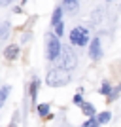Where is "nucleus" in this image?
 I'll use <instances>...</instances> for the list:
<instances>
[{
  "instance_id": "obj_1",
  "label": "nucleus",
  "mask_w": 121,
  "mask_h": 127,
  "mask_svg": "<svg viewBox=\"0 0 121 127\" xmlns=\"http://www.w3.org/2000/svg\"><path fill=\"white\" fill-rule=\"evenodd\" d=\"M59 64L57 68H63L66 72L76 68V63H78V57H76V51H72L70 46H61V51H59ZM55 59V61H57Z\"/></svg>"
},
{
  "instance_id": "obj_2",
  "label": "nucleus",
  "mask_w": 121,
  "mask_h": 127,
  "mask_svg": "<svg viewBox=\"0 0 121 127\" xmlns=\"http://www.w3.org/2000/svg\"><path fill=\"white\" fill-rule=\"evenodd\" d=\"M70 78H72L70 72H66V70L55 66V68H51L48 72V76H46V84L51 85V87H59V85H66L70 82Z\"/></svg>"
},
{
  "instance_id": "obj_3",
  "label": "nucleus",
  "mask_w": 121,
  "mask_h": 127,
  "mask_svg": "<svg viewBox=\"0 0 121 127\" xmlns=\"http://www.w3.org/2000/svg\"><path fill=\"white\" fill-rule=\"evenodd\" d=\"M89 31L83 29V27H74L72 32H70V42L74 46H87L89 44Z\"/></svg>"
},
{
  "instance_id": "obj_4",
  "label": "nucleus",
  "mask_w": 121,
  "mask_h": 127,
  "mask_svg": "<svg viewBox=\"0 0 121 127\" xmlns=\"http://www.w3.org/2000/svg\"><path fill=\"white\" fill-rule=\"evenodd\" d=\"M59 51H61V42L55 34H48V48H46V57L49 61H55L59 57Z\"/></svg>"
},
{
  "instance_id": "obj_5",
  "label": "nucleus",
  "mask_w": 121,
  "mask_h": 127,
  "mask_svg": "<svg viewBox=\"0 0 121 127\" xmlns=\"http://www.w3.org/2000/svg\"><path fill=\"white\" fill-rule=\"evenodd\" d=\"M89 57L93 59V61H98L100 57H102V46H100V38L95 36L93 40H91V46H89Z\"/></svg>"
},
{
  "instance_id": "obj_6",
  "label": "nucleus",
  "mask_w": 121,
  "mask_h": 127,
  "mask_svg": "<svg viewBox=\"0 0 121 127\" xmlns=\"http://www.w3.org/2000/svg\"><path fill=\"white\" fill-rule=\"evenodd\" d=\"M78 6H79L78 0H63V8H61V10H64L66 13L74 15V13L78 11Z\"/></svg>"
},
{
  "instance_id": "obj_7",
  "label": "nucleus",
  "mask_w": 121,
  "mask_h": 127,
  "mask_svg": "<svg viewBox=\"0 0 121 127\" xmlns=\"http://www.w3.org/2000/svg\"><path fill=\"white\" fill-rule=\"evenodd\" d=\"M4 57L8 59V61H13V59H17V57H19V46H15V44H10V46L4 49Z\"/></svg>"
},
{
  "instance_id": "obj_8",
  "label": "nucleus",
  "mask_w": 121,
  "mask_h": 127,
  "mask_svg": "<svg viewBox=\"0 0 121 127\" xmlns=\"http://www.w3.org/2000/svg\"><path fill=\"white\" fill-rule=\"evenodd\" d=\"M38 85H40V80L34 76L32 78V82H30V101L34 102L36 101V93H38Z\"/></svg>"
},
{
  "instance_id": "obj_9",
  "label": "nucleus",
  "mask_w": 121,
  "mask_h": 127,
  "mask_svg": "<svg viewBox=\"0 0 121 127\" xmlns=\"http://www.w3.org/2000/svg\"><path fill=\"white\" fill-rule=\"evenodd\" d=\"M10 85H2L0 87V108L4 106V102H6V99H8V95H10Z\"/></svg>"
},
{
  "instance_id": "obj_10",
  "label": "nucleus",
  "mask_w": 121,
  "mask_h": 127,
  "mask_svg": "<svg viewBox=\"0 0 121 127\" xmlns=\"http://www.w3.org/2000/svg\"><path fill=\"white\" fill-rule=\"evenodd\" d=\"M81 110H83L85 116H89V118L95 116V106L91 104V102H81Z\"/></svg>"
},
{
  "instance_id": "obj_11",
  "label": "nucleus",
  "mask_w": 121,
  "mask_h": 127,
  "mask_svg": "<svg viewBox=\"0 0 121 127\" xmlns=\"http://www.w3.org/2000/svg\"><path fill=\"white\" fill-rule=\"evenodd\" d=\"M61 17H63V10L61 8H55V11H53V17H51V25L57 27L59 23H61Z\"/></svg>"
},
{
  "instance_id": "obj_12",
  "label": "nucleus",
  "mask_w": 121,
  "mask_h": 127,
  "mask_svg": "<svg viewBox=\"0 0 121 127\" xmlns=\"http://www.w3.org/2000/svg\"><path fill=\"white\" fill-rule=\"evenodd\" d=\"M110 120H112V114H110V112H102V114L98 116V120H97V122H98V123H108Z\"/></svg>"
},
{
  "instance_id": "obj_13",
  "label": "nucleus",
  "mask_w": 121,
  "mask_h": 127,
  "mask_svg": "<svg viewBox=\"0 0 121 127\" xmlns=\"http://www.w3.org/2000/svg\"><path fill=\"white\" fill-rule=\"evenodd\" d=\"M8 38V23H0V40Z\"/></svg>"
},
{
  "instance_id": "obj_14",
  "label": "nucleus",
  "mask_w": 121,
  "mask_h": 127,
  "mask_svg": "<svg viewBox=\"0 0 121 127\" xmlns=\"http://www.w3.org/2000/svg\"><path fill=\"white\" fill-rule=\"evenodd\" d=\"M100 93L108 97V95H110V93H112V85L108 84V82H104V84H102V87H100Z\"/></svg>"
},
{
  "instance_id": "obj_15",
  "label": "nucleus",
  "mask_w": 121,
  "mask_h": 127,
  "mask_svg": "<svg viewBox=\"0 0 121 127\" xmlns=\"http://www.w3.org/2000/svg\"><path fill=\"white\" fill-rule=\"evenodd\" d=\"M49 112V104H38V114L40 116H48Z\"/></svg>"
},
{
  "instance_id": "obj_16",
  "label": "nucleus",
  "mask_w": 121,
  "mask_h": 127,
  "mask_svg": "<svg viewBox=\"0 0 121 127\" xmlns=\"http://www.w3.org/2000/svg\"><path fill=\"white\" fill-rule=\"evenodd\" d=\"M119 91H121V85H117L116 89H112V93L108 95V101H116V99H117V95H119Z\"/></svg>"
},
{
  "instance_id": "obj_17",
  "label": "nucleus",
  "mask_w": 121,
  "mask_h": 127,
  "mask_svg": "<svg viewBox=\"0 0 121 127\" xmlns=\"http://www.w3.org/2000/svg\"><path fill=\"white\" fill-rule=\"evenodd\" d=\"M83 127H98V122H97L95 118H91V120H87V122L83 123Z\"/></svg>"
},
{
  "instance_id": "obj_18",
  "label": "nucleus",
  "mask_w": 121,
  "mask_h": 127,
  "mask_svg": "<svg viewBox=\"0 0 121 127\" xmlns=\"http://www.w3.org/2000/svg\"><path fill=\"white\" fill-rule=\"evenodd\" d=\"M81 102H83L81 95H76V97H74V104H81Z\"/></svg>"
},
{
  "instance_id": "obj_19",
  "label": "nucleus",
  "mask_w": 121,
  "mask_h": 127,
  "mask_svg": "<svg viewBox=\"0 0 121 127\" xmlns=\"http://www.w3.org/2000/svg\"><path fill=\"white\" fill-rule=\"evenodd\" d=\"M13 0H0V6H8V4H11Z\"/></svg>"
},
{
  "instance_id": "obj_20",
  "label": "nucleus",
  "mask_w": 121,
  "mask_h": 127,
  "mask_svg": "<svg viewBox=\"0 0 121 127\" xmlns=\"http://www.w3.org/2000/svg\"><path fill=\"white\" fill-rule=\"evenodd\" d=\"M106 2H112V0H106Z\"/></svg>"
}]
</instances>
